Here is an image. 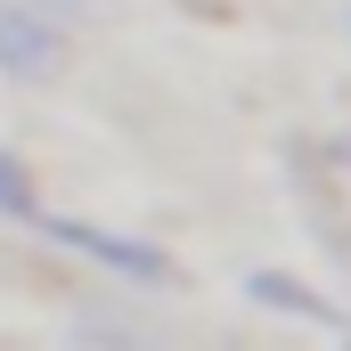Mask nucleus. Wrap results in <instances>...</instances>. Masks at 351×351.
Returning a JSON list of instances; mask_svg holds the SVG:
<instances>
[{
	"label": "nucleus",
	"instance_id": "1",
	"mask_svg": "<svg viewBox=\"0 0 351 351\" xmlns=\"http://www.w3.org/2000/svg\"><path fill=\"white\" fill-rule=\"evenodd\" d=\"M0 66H8V74H49V66H58V33H49L25 0H0Z\"/></svg>",
	"mask_w": 351,
	"mask_h": 351
},
{
	"label": "nucleus",
	"instance_id": "2",
	"mask_svg": "<svg viewBox=\"0 0 351 351\" xmlns=\"http://www.w3.org/2000/svg\"><path fill=\"white\" fill-rule=\"evenodd\" d=\"M0 204H8V213H33V188L16 180V164H0Z\"/></svg>",
	"mask_w": 351,
	"mask_h": 351
}]
</instances>
